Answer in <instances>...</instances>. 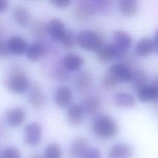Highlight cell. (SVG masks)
I'll use <instances>...</instances> for the list:
<instances>
[{
  "label": "cell",
  "instance_id": "6da1fadb",
  "mask_svg": "<svg viewBox=\"0 0 158 158\" xmlns=\"http://www.w3.org/2000/svg\"><path fill=\"white\" fill-rule=\"evenodd\" d=\"M91 128L96 137L101 139H107L115 136L118 131L117 122L109 115H101L93 120Z\"/></svg>",
  "mask_w": 158,
  "mask_h": 158
},
{
  "label": "cell",
  "instance_id": "e575fe53",
  "mask_svg": "<svg viewBox=\"0 0 158 158\" xmlns=\"http://www.w3.org/2000/svg\"><path fill=\"white\" fill-rule=\"evenodd\" d=\"M70 0H51L50 1V2L53 4L54 6L59 7V8H63L68 6L70 4Z\"/></svg>",
  "mask_w": 158,
  "mask_h": 158
},
{
  "label": "cell",
  "instance_id": "7402d4cb",
  "mask_svg": "<svg viewBox=\"0 0 158 158\" xmlns=\"http://www.w3.org/2000/svg\"><path fill=\"white\" fill-rule=\"evenodd\" d=\"M154 50L153 39L149 37H144L138 41L135 46V52L139 56H146Z\"/></svg>",
  "mask_w": 158,
  "mask_h": 158
},
{
  "label": "cell",
  "instance_id": "4dcf8cb0",
  "mask_svg": "<svg viewBox=\"0 0 158 158\" xmlns=\"http://www.w3.org/2000/svg\"><path fill=\"white\" fill-rule=\"evenodd\" d=\"M96 12L106 14L109 12L111 9V1L98 0L93 1Z\"/></svg>",
  "mask_w": 158,
  "mask_h": 158
},
{
  "label": "cell",
  "instance_id": "8fae6325",
  "mask_svg": "<svg viewBox=\"0 0 158 158\" xmlns=\"http://www.w3.org/2000/svg\"><path fill=\"white\" fill-rule=\"evenodd\" d=\"M28 100L30 104L36 109L41 108L45 105V95L38 84H34L30 87Z\"/></svg>",
  "mask_w": 158,
  "mask_h": 158
},
{
  "label": "cell",
  "instance_id": "44dd1931",
  "mask_svg": "<svg viewBox=\"0 0 158 158\" xmlns=\"http://www.w3.org/2000/svg\"><path fill=\"white\" fill-rule=\"evenodd\" d=\"M12 17L18 25L23 27L28 24L30 18V14L26 6L17 5L13 9Z\"/></svg>",
  "mask_w": 158,
  "mask_h": 158
},
{
  "label": "cell",
  "instance_id": "277c9868",
  "mask_svg": "<svg viewBox=\"0 0 158 158\" xmlns=\"http://www.w3.org/2000/svg\"><path fill=\"white\" fill-rule=\"evenodd\" d=\"M112 44L116 52L117 59L122 58L133 43L131 36L127 31L122 30L115 31L112 35Z\"/></svg>",
  "mask_w": 158,
  "mask_h": 158
},
{
  "label": "cell",
  "instance_id": "cb8c5ba5",
  "mask_svg": "<svg viewBox=\"0 0 158 158\" xmlns=\"http://www.w3.org/2000/svg\"><path fill=\"white\" fill-rule=\"evenodd\" d=\"M115 104L120 107L130 108L135 105V99L132 95L126 92H118L114 98Z\"/></svg>",
  "mask_w": 158,
  "mask_h": 158
},
{
  "label": "cell",
  "instance_id": "8d00e7d4",
  "mask_svg": "<svg viewBox=\"0 0 158 158\" xmlns=\"http://www.w3.org/2000/svg\"><path fill=\"white\" fill-rule=\"evenodd\" d=\"M153 41H154V50L158 54V29L157 30V31L155 33V35L153 38Z\"/></svg>",
  "mask_w": 158,
  "mask_h": 158
},
{
  "label": "cell",
  "instance_id": "d590c367",
  "mask_svg": "<svg viewBox=\"0 0 158 158\" xmlns=\"http://www.w3.org/2000/svg\"><path fill=\"white\" fill-rule=\"evenodd\" d=\"M9 54V52L8 51L4 42L1 43V47H0V56L1 57H6V56H7Z\"/></svg>",
  "mask_w": 158,
  "mask_h": 158
},
{
  "label": "cell",
  "instance_id": "5bb4252c",
  "mask_svg": "<svg viewBox=\"0 0 158 158\" xmlns=\"http://www.w3.org/2000/svg\"><path fill=\"white\" fill-rule=\"evenodd\" d=\"M136 96L143 102L156 101L158 99V88L153 85H146L136 90Z\"/></svg>",
  "mask_w": 158,
  "mask_h": 158
},
{
  "label": "cell",
  "instance_id": "ac0fdd59",
  "mask_svg": "<svg viewBox=\"0 0 158 158\" xmlns=\"http://www.w3.org/2000/svg\"><path fill=\"white\" fill-rule=\"evenodd\" d=\"M46 49L44 44L41 41H34L28 46L25 52L27 57L31 61H36L42 57L45 52Z\"/></svg>",
  "mask_w": 158,
  "mask_h": 158
},
{
  "label": "cell",
  "instance_id": "74e56055",
  "mask_svg": "<svg viewBox=\"0 0 158 158\" xmlns=\"http://www.w3.org/2000/svg\"><path fill=\"white\" fill-rule=\"evenodd\" d=\"M8 6V1L7 0H0V11L4 10Z\"/></svg>",
  "mask_w": 158,
  "mask_h": 158
},
{
  "label": "cell",
  "instance_id": "e0dca14e",
  "mask_svg": "<svg viewBox=\"0 0 158 158\" xmlns=\"http://www.w3.org/2000/svg\"><path fill=\"white\" fill-rule=\"evenodd\" d=\"M133 153L132 147L127 143H118L114 145L109 153V158H129Z\"/></svg>",
  "mask_w": 158,
  "mask_h": 158
},
{
  "label": "cell",
  "instance_id": "d6986e66",
  "mask_svg": "<svg viewBox=\"0 0 158 158\" xmlns=\"http://www.w3.org/2000/svg\"><path fill=\"white\" fill-rule=\"evenodd\" d=\"M93 75L88 70L81 72L75 78V85L80 91H86L90 88L93 83Z\"/></svg>",
  "mask_w": 158,
  "mask_h": 158
},
{
  "label": "cell",
  "instance_id": "52a82bcc",
  "mask_svg": "<svg viewBox=\"0 0 158 158\" xmlns=\"http://www.w3.org/2000/svg\"><path fill=\"white\" fill-rule=\"evenodd\" d=\"M42 130L40 125L32 122L28 123L24 128V141L30 146L38 144L41 139Z\"/></svg>",
  "mask_w": 158,
  "mask_h": 158
},
{
  "label": "cell",
  "instance_id": "ffe728a7",
  "mask_svg": "<svg viewBox=\"0 0 158 158\" xmlns=\"http://www.w3.org/2000/svg\"><path fill=\"white\" fill-rule=\"evenodd\" d=\"M6 118L10 125L18 127L23 122L25 118V112L20 107H14L7 111Z\"/></svg>",
  "mask_w": 158,
  "mask_h": 158
},
{
  "label": "cell",
  "instance_id": "83f0119b",
  "mask_svg": "<svg viewBox=\"0 0 158 158\" xmlns=\"http://www.w3.org/2000/svg\"><path fill=\"white\" fill-rule=\"evenodd\" d=\"M62 46L66 49L72 48L77 43V36L70 30H67L63 39L60 41Z\"/></svg>",
  "mask_w": 158,
  "mask_h": 158
},
{
  "label": "cell",
  "instance_id": "3957f363",
  "mask_svg": "<svg viewBox=\"0 0 158 158\" xmlns=\"http://www.w3.org/2000/svg\"><path fill=\"white\" fill-rule=\"evenodd\" d=\"M76 36L77 44L88 51H96L104 44L102 37L91 30H81Z\"/></svg>",
  "mask_w": 158,
  "mask_h": 158
},
{
  "label": "cell",
  "instance_id": "9c48e42d",
  "mask_svg": "<svg viewBox=\"0 0 158 158\" xmlns=\"http://www.w3.org/2000/svg\"><path fill=\"white\" fill-rule=\"evenodd\" d=\"M4 44L9 52L15 55L22 54L26 52L28 44L26 40L18 35H13L9 37Z\"/></svg>",
  "mask_w": 158,
  "mask_h": 158
},
{
  "label": "cell",
  "instance_id": "2e32d148",
  "mask_svg": "<svg viewBox=\"0 0 158 158\" xmlns=\"http://www.w3.org/2000/svg\"><path fill=\"white\" fill-rule=\"evenodd\" d=\"M97 59L102 62H108L117 59L116 50L112 43H104L96 51Z\"/></svg>",
  "mask_w": 158,
  "mask_h": 158
},
{
  "label": "cell",
  "instance_id": "d4e9b609",
  "mask_svg": "<svg viewBox=\"0 0 158 158\" xmlns=\"http://www.w3.org/2000/svg\"><path fill=\"white\" fill-rule=\"evenodd\" d=\"M118 4L121 12L127 16L135 15L139 9L138 3L135 0H121Z\"/></svg>",
  "mask_w": 158,
  "mask_h": 158
},
{
  "label": "cell",
  "instance_id": "1f68e13d",
  "mask_svg": "<svg viewBox=\"0 0 158 158\" xmlns=\"http://www.w3.org/2000/svg\"><path fill=\"white\" fill-rule=\"evenodd\" d=\"M102 83L106 89L112 90L115 88L119 83L109 72H107L103 78Z\"/></svg>",
  "mask_w": 158,
  "mask_h": 158
},
{
  "label": "cell",
  "instance_id": "30bf717a",
  "mask_svg": "<svg viewBox=\"0 0 158 158\" xmlns=\"http://www.w3.org/2000/svg\"><path fill=\"white\" fill-rule=\"evenodd\" d=\"M84 59L80 54L69 52L66 54L62 59V65L69 72L78 70L83 64Z\"/></svg>",
  "mask_w": 158,
  "mask_h": 158
},
{
  "label": "cell",
  "instance_id": "f1b7e54d",
  "mask_svg": "<svg viewBox=\"0 0 158 158\" xmlns=\"http://www.w3.org/2000/svg\"><path fill=\"white\" fill-rule=\"evenodd\" d=\"M46 33V24L41 20H37L34 22L31 27V33L34 36L41 38L44 36Z\"/></svg>",
  "mask_w": 158,
  "mask_h": 158
},
{
  "label": "cell",
  "instance_id": "4316f807",
  "mask_svg": "<svg viewBox=\"0 0 158 158\" xmlns=\"http://www.w3.org/2000/svg\"><path fill=\"white\" fill-rule=\"evenodd\" d=\"M44 158H62V151L56 143L49 144L44 151Z\"/></svg>",
  "mask_w": 158,
  "mask_h": 158
},
{
  "label": "cell",
  "instance_id": "f35d334b",
  "mask_svg": "<svg viewBox=\"0 0 158 158\" xmlns=\"http://www.w3.org/2000/svg\"><path fill=\"white\" fill-rule=\"evenodd\" d=\"M152 85H153L154 86H156L157 88H158V76H156V77L154 78V80H153V83H152Z\"/></svg>",
  "mask_w": 158,
  "mask_h": 158
},
{
  "label": "cell",
  "instance_id": "8992f818",
  "mask_svg": "<svg viewBox=\"0 0 158 158\" xmlns=\"http://www.w3.org/2000/svg\"><path fill=\"white\" fill-rule=\"evenodd\" d=\"M46 33L54 41L60 42L65 36L67 29L64 22L59 18L49 19L46 23Z\"/></svg>",
  "mask_w": 158,
  "mask_h": 158
},
{
  "label": "cell",
  "instance_id": "4fadbf2b",
  "mask_svg": "<svg viewBox=\"0 0 158 158\" xmlns=\"http://www.w3.org/2000/svg\"><path fill=\"white\" fill-rule=\"evenodd\" d=\"M54 100L56 104L60 107L69 106L72 101V93L67 86H58L54 93Z\"/></svg>",
  "mask_w": 158,
  "mask_h": 158
},
{
  "label": "cell",
  "instance_id": "603a6c76",
  "mask_svg": "<svg viewBox=\"0 0 158 158\" xmlns=\"http://www.w3.org/2000/svg\"><path fill=\"white\" fill-rule=\"evenodd\" d=\"M101 106V99L96 95H90L86 98L83 106L85 112L89 115H94L98 112Z\"/></svg>",
  "mask_w": 158,
  "mask_h": 158
},
{
  "label": "cell",
  "instance_id": "9a60e30c",
  "mask_svg": "<svg viewBox=\"0 0 158 158\" xmlns=\"http://www.w3.org/2000/svg\"><path fill=\"white\" fill-rule=\"evenodd\" d=\"M89 148L88 141L84 138L78 137L71 144L70 155L72 158H81Z\"/></svg>",
  "mask_w": 158,
  "mask_h": 158
},
{
  "label": "cell",
  "instance_id": "ab89813d",
  "mask_svg": "<svg viewBox=\"0 0 158 158\" xmlns=\"http://www.w3.org/2000/svg\"><path fill=\"white\" fill-rule=\"evenodd\" d=\"M29 158H44V157H42L41 155L38 154H33L30 156Z\"/></svg>",
  "mask_w": 158,
  "mask_h": 158
},
{
  "label": "cell",
  "instance_id": "484cf974",
  "mask_svg": "<svg viewBox=\"0 0 158 158\" xmlns=\"http://www.w3.org/2000/svg\"><path fill=\"white\" fill-rule=\"evenodd\" d=\"M148 77L146 73L141 69H137L133 71L132 77L130 82L132 86L136 90L147 85Z\"/></svg>",
  "mask_w": 158,
  "mask_h": 158
},
{
  "label": "cell",
  "instance_id": "836d02e7",
  "mask_svg": "<svg viewBox=\"0 0 158 158\" xmlns=\"http://www.w3.org/2000/svg\"><path fill=\"white\" fill-rule=\"evenodd\" d=\"M81 158H101V154L97 148H89Z\"/></svg>",
  "mask_w": 158,
  "mask_h": 158
},
{
  "label": "cell",
  "instance_id": "7c38bea8",
  "mask_svg": "<svg viewBox=\"0 0 158 158\" xmlns=\"http://www.w3.org/2000/svg\"><path fill=\"white\" fill-rule=\"evenodd\" d=\"M84 109L83 106L74 104L69 107L66 112V117L69 123L72 126L79 125L83 118Z\"/></svg>",
  "mask_w": 158,
  "mask_h": 158
},
{
  "label": "cell",
  "instance_id": "5b68a950",
  "mask_svg": "<svg viewBox=\"0 0 158 158\" xmlns=\"http://www.w3.org/2000/svg\"><path fill=\"white\" fill-rule=\"evenodd\" d=\"M95 13L96 10L93 1H78L73 8L75 18L80 22L89 20Z\"/></svg>",
  "mask_w": 158,
  "mask_h": 158
},
{
  "label": "cell",
  "instance_id": "d6a6232c",
  "mask_svg": "<svg viewBox=\"0 0 158 158\" xmlns=\"http://www.w3.org/2000/svg\"><path fill=\"white\" fill-rule=\"evenodd\" d=\"M69 71L67 70L62 65L57 66L54 69V75L59 80H65L68 78Z\"/></svg>",
  "mask_w": 158,
  "mask_h": 158
},
{
  "label": "cell",
  "instance_id": "f546056e",
  "mask_svg": "<svg viewBox=\"0 0 158 158\" xmlns=\"http://www.w3.org/2000/svg\"><path fill=\"white\" fill-rule=\"evenodd\" d=\"M1 158H22V155L16 147L9 146L1 152Z\"/></svg>",
  "mask_w": 158,
  "mask_h": 158
},
{
  "label": "cell",
  "instance_id": "7a4b0ae2",
  "mask_svg": "<svg viewBox=\"0 0 158 158\" xmlns=\"http://www.w3.org/2000/svg\"><path fill=\"white\" fill-rule=\"evenodd\" d=\"M6 86L12 93H22L30 88V82L28 77L20 68L15 67L11 70Z\"/></svg>",
  "mask_w": 158,
  "mask_h": 158
},
{
  "label": "cell",
  "instance_id": "ba28073f",
  "mask_svg": "<svg viewBox=\"0 0 158 158\" xmlns=\"http://www.w3.org/2000/svg\"><path fill=\"white\" fill-rule=\"evenodd\" d=\"M133 70L130 67L124 63H117L109 69L108 72H109L118 83L123 82H130Z\"/></svg>",
  "mask_w": 158,
  "mask_h": 158
}]
</instances>
